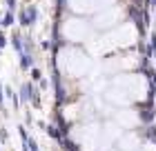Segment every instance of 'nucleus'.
Wrapping results in <instances>:
<instances>
[{"mask_svg":"<svg viewBox=\"0 0 156 151\" xmlns=\"http://www.w3.org/2000/svg\"><path fill=\"white\" fill-rule=\"evenodd\" d=\"M118 147L123 151H136V149H140V140L136 138V133H127L125 138L118 142Z\"/></svg>","mask_w":156,"mask_h":151,"instance_id":"f257e3e1","label":"nucleus"},{"mask_svg":"<svg viewBox=\"0 0 156 151\" xmlns=\"http://www.w3.org/2000/svg\"><path fill=\"white\" fill-rule=\"evenodd\" d=\"M140 151H156V145H143Z\"/></svg>","mask_w":156,"mask_h":151,"instance_id":"f03ea898","label":"nucleus"}]
</instances>
